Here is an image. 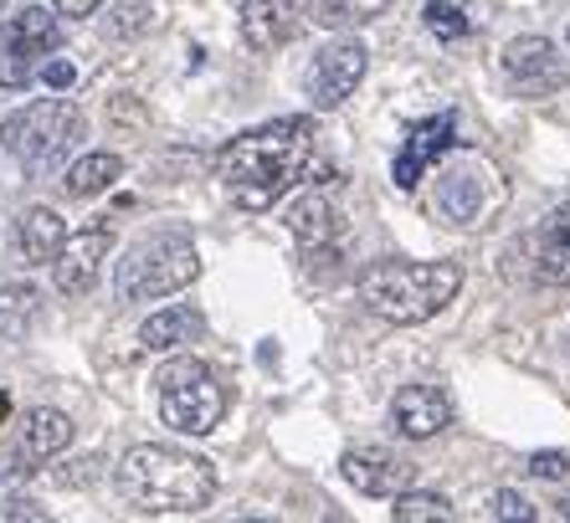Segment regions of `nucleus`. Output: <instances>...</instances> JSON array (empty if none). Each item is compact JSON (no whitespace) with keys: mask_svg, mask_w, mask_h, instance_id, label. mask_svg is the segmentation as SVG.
Returning a JSON list of instances; mask_svg holds the SVG:
<instances>
[{"mask_svg":"<svg viewBox=\"0 0 570 523\" xmlns=\"http://www.w3.org/2000/svg\"><path fill=\"white\" fill-rule=\"evenodd\" d=\"M340 472H345V483L365 497H396L401 487H412V462H396L385 457V452H345L340 457Z\"/></svg>","mask_w":570,"mask_h":523,"instance_id":"a211bd4d","label":"nucleus"},{"mask_svg":"<svg viewBox=\"0 0 570 523\" xmlns=\"http://www.w3.org/2000/svg\"><path fill=\"white\" fill-rule=\"evenodd\" d=\"M391 519H396V523H448L452 519V503L442 493H412V487H401Z\"/></svg>","mask_w":570,"mask_h":523,"instance_id":"b1692460","label":"nucleus"},{"mask_svg":"<svg viewBox=\"0 0 570 523\" xmlns=\"http://www.w3.org/2000/svg\"><path fill=\"white\" fill-rule=\"evenodd\" d=\"M314 139L318 134L308 118H278L263 129H247L216 149V180L242 210H267L308 175Z\"/></svg>","mask_w":570,"mask_h":523,"instance_id":"f257e3e1","label":"nucleus"},{"mask_svg":"<svg viewBox=\"0 0 570 523\" xmlns=\"http://www.w3.org/2000/svg\"><path fill=\"white\" fill-rule=\"evenodd\" d=\"M57 47H62V16L47 6L16 11L0 27V88H27Z\"/></svg>","mask_w":570,"mask_h":523,"instance_id":"6e6552de","label":"nucleus"},{"mask_svg":"<svg viewBox=\"0 0 570 523\" xmlns=\"http://www.w3.org/2000/svg\"><path fill=\"white\" fill-rule=\"evenodd\" d=\"M159 385V416L165 426L180 436H212L226 416V391L222 379L212 369L200 365V359H170V365L155 375Z\"/></svg>","mask_w":570,"mask_h":523,"instance_id":"0eeeda50","label":"nucleus"},{"mask_svg":"<svg viewBox=\"0 0 570 523\" xmlns=\"http://www.w3.org/2000/svg\"><path fill=\"white\" fill-rule=\"evenodd\" d=\"M463 288V267L458 262H406V257H381L355 277V293L365 303V314L385 318L396 328H412L438 318Z\"/></svg>","mask_w":570,"mask_h":523,"instance_id":"7ed1b4c3","label":"nucleus"},{"mask_svg":"<svg viewBox=\"0 0 570 523\" xmlns=\"http://www.w3.org/2000/svg\"><path fill=\"white\" fill-rule=\"evenodd\" d=\"M365 67H371V52H365V41L355 37H334L324 41L314 52V62H308L304 72V92L314 108H340L350 98V92L360 88V78H365Z\"/></svg>","mask_w":570,"mask_h":523,"instance_id":"9d476101","label":"nucleus"},{"mask_svg":"<svg viewBox=\"0 0 570 523\" xmlns=\"http://www.w3.org/2000/svg\"><path fill=\"white\" fill-rule=\"evenodd\" d=\"M124 503L145 519H165V513H200L216 497V467L196 452L165 442L129 446L114 472Z\"/></svg>","mask_w":570,"mask_h":523,"instance_id":"f03ea898","label":"nucleus"},{"mask_svg":"<svg viewBox=\"0 0 570 523\" xmlns=\"http://www.w3.org/2000/svg\"><path fill=\"white\" fill-rule=\"evenodd\" d=\"M104 0H52V11L67 16V21H82V16H94Z\"/></svg>","mask_w":570,"mask_h":523,"instance_id":"7c9ffc66","label":"nucleus"},{"mask_svg":"<svg viewBox=\"0 0 570 523\" xmlns=\"http://www.w3.org/2000/svg\"><path fill=\"white\" fill-rule=\"evenodd\" d=\"M124 175V159L119 155H108V149H98V155H82L72 170L62 175V190L72 200H88V196H104L108 185Z\"/></svg>","mask_w":570,"mask_h":523,"instance_id":"4be33fe9","label":"nucleus"},{"mask_svg":"<svg viewBox=\"0 0 570 523\" xmlns=\"http://www.w3.org/2000/svg\"><path fill=\"white\" fill-rule=\"evenodd\" d=\"M6 421H11V395L0 391V426H6Z\"/></svg>","mask_w":570,"mask_h":523,"instance_id":"2f4dec72","label":"nucleus"},{"mask_svg":"<svg viewBox=\"0 0 570 523\" xmlns=\"http://www.w3.org/2000/svg\"><path fill=\"white\" fill-rule=\"evenodd\" d=\"M499 72L519 98H550L570 82V57H560L550 37H514L499 52Z\"/></svg>","mask_w":570,"mask_h":523,"instance_id":"1a4fd4ad","label":"nucleus"},{"mask_svg":"<svg viewBox=\"0 0 570 523\" xmlns=\"http://www.w3.org/2000/svg\"><path fill=\"white\" fill-rule=\"evenodd\" d=\"M448 149H452V114L412 124V129H406V139H401L396 170H391V175H396V185H401V190H416V185L426 180V170H432Z\"/></svg>","mask_w":570,"mask_h":523,"instance_id":"2eb2a0df","label":"nucleus"},{"mask_svg":"<svg viewBox=\"0 0 570 523\" xmlns=\"http://www.w3.org/2000/svg\"><path fill=\"white\" fill-rule=\"evenodd\" d=\"M391 11V0H314V21L318 27H371L381 16Z\"/></svg>","mask_w":570,"mask_h":523,"instance_id":"5701e85b","label":"nucleus"},{"mask_svg":"<svg viewBox=\"0 0 570 523\" xmlns=\"http://www.w3.org/2000/svg\"><path fill=\"white\" fill-rule=\"evenodd\" d=\"M82 139V108L72 98H37L0 124V145L21 170L41 175Z\"/></svg>","mask_w":570,"mask_h":523,"instance_id":"39448f33","label":"nucleus"},{"mask_svg":"<svg viewBox=\"0 0 570 523\" xmlns=\"http://www.w3.org/2000/svg\"><path fill=\"white\" fill-rule=\"evenodd\" d=\"M41 314V293L27 277H0V339H27Z\"/></svg>","mask_w":570,"mask_h":523,"instance_id":"412c9836","label":"nucleus"},{"mask_svg":"<svg viewBox=\"0 0 570 523\" xmlns=\"http://www.w3.org/2000/svg\"><path fill=\"white\" fill-rule=\"evenodd\" d=\"M530 477L560 483V477H570V457H566V452H534V457H530Z\"/></svg>","mask_w":570,"mask_h":523,"instance_id":"cd10ccee","label":"nucleus"},{"mask_svg":"<svg viewBox=\"0 0 570 523\" xmlns=\"http://www.w3.org/2000/svg\"><path fill=\"white\" fill-rule=\"evenodd\" d=\"M21 519H47L41 503H31L27 487H21V472L0 477V523H21Z\"/></svg>","mask_w":570,"mask_h":523,"instance_id":"393cba45","label":"nucleus"},{"mask_svg":"<svg viewBox=\"0 0 570 523\" xmlns=\"http://www.w3.org/2000/svg\"><path fill=\"white\" fill-rule=\"evenodd\" d=\"M98 467H104L98 457H82V462H72V472H57V483H62V487H82V483H94V477H98Z\"/></svg>","mask_w":570,"mask_h":523,"instance_id":"c85d7f7f","label":"nucleus"},{"mask_svg":"<svg viewBox=\"0 0 570 523\" xmlns=\"http://www.w3.org/2000/svg\"><path fill=\"white\" fill-rule=\"evenodd\" d=\"M530 262L544 288H570V206L550 210L530 236Z\"/></svg>","mask_w":570,"mask_h":523,"instance_id":"f3484780","label":"nucleus"},{"mask_svg":"<svg viewBox=\"0 0 570 523\" xmlns=\"http://www.w3.org/2000/svg\"><path fill=\"white\" fill-rule=\"evenodd\" d=\"M206 334V318L196 314V308H186V303H175V308H159V314H149V324L139 328V344L155 354L165 349H180V344L200 339Z\"/></svg>","mask_w":570,"mask_h":523,"instance_id":"aec40b11","label":"nucleus"},{"mask_svg":"<svg viewBox=\"0 0 570 523\" xmlns=\"http://www.w3.org/2000/svg\"><path fill=\"white\" fill-rule=\"evenodd\" d=\"M288 231L298 236L308 267H314V262H340V251H345V221H340L334 196H324V190H308V196L288 210Z\"/></svg>","mask_w":570,"mask_h":523,"instance_id":"f8f14e48","label":"nucleus"},{"mask_svg":"<svg viewBox=\"0 0 570 523\" xmlns=\"http://www.w3.org/2000/svg\"><path fill=\"white\" fill-rule=\"evenodd\" d=\"M237 27L253 52H278L308 27V6L304 0H242Z\"/></svg>","mask_w":570,"mask_h":523,"instance_id":"ddd939ff","label":"nucleus"},{"mask_svg":"<svg viewBox=\"0 0 570 523\" xmlns=\"http://www.w3.org/2000/svg\"><path fill=\"white\" fill-rule=\"evenodd\" d=\"M72 432H78V426H72L62 411H52V406L31 411L27 426H21V442H16V472L27 477V472L47 467L52 457H62L67 446H72Z\"/></svg>","mask_w":570,"mask_h":523,"instance_id":"dca6fc26","label":"nucleus"},{"mask_svg":"<svg viewBox=\"0 0 570 523\" xmlns=\"http://www.w3.org/2000/svg\"><path fill=\"white\" fill-rule=\"evenodd\" d=\"M452 426V401L442 385H406V391H396V401H391V432L406 436V442H426V436H438Z\"/></svg>","mask_w":570,"mask_h":523,"instance_id":"4468645a","label":"nucleus"},{"mask_svg":"<svg viewBox=\"0 0 570 523\" xmlns=\"http://www.w3.org/2000/svg\"><path fill=\"white\" fill-rule=\"evenodd\" d=\"M483 519H524V523H530V519H534V503H530V497H519V493H509V487H504V493H493V497H489V509H483Z\"/></svg>","mask_w":570,"mask_h":523,"instance_id":"bb28decb","label":"nucleus"},{"mask_svg":"<svg viewBox=\"0 0 570 523\" xmlns=\"http://www.w3.org/2000/svg\"><path fill=\"white\" fill-rule=\"evenodd\" d=\"M426 27L438 31V37L458 41V37H468V31H473V21H468V16L458 11L452 0H432V6H426Z\"/></svg>","mask_w":570,"mask_h":523,"instance_id":"a878e982","label":"nucleus"},{"mask_svg":"<svg viewBox=\"0 0 570 523\" xmlns=\"http://www.w3.org/2000/svg\"><path fill=\"white\" fill-rule=\"evenodd\" d=\"M41 78L52 82V88H72V82H78V67L72 62H41Z\"/></svg>","mask_w":570,"mask_h":523,"instance_id":"c756f323","label":"nucleus"},{"mask_svg":"<svg viewBox=\"0 0 570 523\" xmlns=\"http://www.w3.org/2000/svg\"><path fill=\"white\" fill-rule=\"evenodd\" d=\"M108 251H114V226L108 221H94V226H82L78 236H67L62 251L47 262V267H52L57 293H62V298H82V293L104 277Z\"/></svg>","mask_w":570,"mask_h":523,"instance_id":"9b49d317","label":"nucleus"},{"mask_svg":"<svg viewBox=\"0 0 570 523\" xmlns=\"http://www.w3.org/2000/svg\"><path fill=\"white\" fill-rule=\"evenodd\" d=\"M432 210H438L448 226H483L489 216H499L509 200L504 175L493 170L489 159L478 155H458L448 165H432Z\"/></svg>","mask_w":570,"mask_h":523,"instance_id":"423d86ee","label":"nucleus"},{"mask_svg":"<svg viewBox=\"0 0 570 523\" xmlns=\"http://www.w3.org/2000/svg\"><path fill=\"white\" fill-rule=\"evenodd\" d=\"M67 241V221L52 206H31L21 221H16V251L27 257V267H47V262L62 251Z\"/></svg>","mask_w":570,"mask_h":523,"instance_id":"6ab92c4d","label":"nucleus"},{"mask_svg":"<svg viewBox=\"0 0 570 523\" xmlns=\"http://www.w3.org/2000/svg\"><path fill=\"white\" fill-rule=\"evenodd\" d=\"M200 277V251L180 231L139 236L114 267V298L119 303H155L170 293L190 288Z\"/></svg>","mask_w":570,"mask_h":523,"instance_id":"20e7f679","label":"nucleus"},{"mask_svg":"<svg viewBox=\"0 0 570 523\" xmlns=\"http://www.w3.org/2000/svg\"><path fill=\"white\" fill-rule=\"evenodd\" d=\"M566 41H570V27H566Z\"/></svg>","mask_w":570,"mask_h":523,"instance_id":"473e14b6","label":"nucleus"}]
</instances>
